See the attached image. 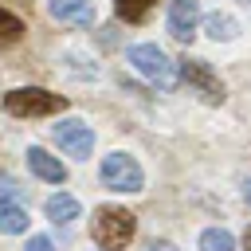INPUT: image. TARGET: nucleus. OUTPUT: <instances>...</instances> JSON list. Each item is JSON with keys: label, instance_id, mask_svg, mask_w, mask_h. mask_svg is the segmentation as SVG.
<instances>
[{"label": "nucleus", "instance_id": "20e7f679", "mask_svg": "<svg viewBox=\"0 0 251 251\" xmlns=\"http://www.w3.org/2000/svg\"><path fill=\"white\" fill-rule=\"evenodd\" d=\"M129 63H133L149 82H157V86H165V90L176 82V71H173L169 55H165L157 43H137V47H129Z\"/></svg>", "mask_w": 251, "mask_h": 251}, {"label": "nucleus", "instance_id": "6ab92c4d", "mask_svg": "<svg viewBox=\"0 0 251 251\" xmlns=\"http://www.w3.org/2000/svg\"><path fill=\"white\" fill-rule=\"evenodd\" d=\"M243 243H247V251H251V227H247V239H243Z\"/></svg>", "mask_w": 251, "mask_h": 251}, {"label": "nucleus", "instance_id": "a211bd4d", "mask_svg": "<svg viewBox=\"0 0 251 251\" xmlns=\"http://www.w3.org/2000/svg\"><path fill=\"white\" fill-rule=\"evenodd\" d=\"M243 196H247V204H251V180H247V184H243Z\"/></svg>", "mask_w": 251, "mask_h": 251}, {"label": "nucleus", "instance_id": "423d86ee", "mask_svg": "<svg viewBox=\"0 0 251 251\" xmlns=\"http://www.w3.org/2000/svg\"><path fill=\"white\" fill-rule=\"evenodd\" d=\"M55 141H59L63 153H71V157H90V153H94V129H90L86 122H78V118L59 122V126H55Z\"/></svg>", "mask_w": 251, "mask_h": 251}, {"label": "nucleus", "instance_id": "ddd939ff", "mask_svg": "<svg viewBox=\"0 0 251 251\" xmlns=\"http://www.w3.org/2000/svg\"><path fill=\"white\" fill-rule=\"evenodd\" d=\"M204 27H208L212 39H235V31H239V24H235L231 16H224V12H212Z\"/></svg>", "mask_w": 251, "mask_h": 251}, {"label": "nucleus", "instance_id": "0eeeda50", "mask_svg": "<svg viewBox=\"0 0 251 251\" xmlns=\"http://www.w3.org/2000/svg\"><path fill=\"white\" fill-rule=\"evenodd\" d=\"M196 24H200V8H196V0H173V4H169V35H173V39L192 43Z\"/></svg>", "mask_w": 251, "mask_h": 251}, {"label": "nucleus", "instance_id": "9b49d317", "mask_svg": "<svg viewBox=\"0 0 251 251\" xmlns=\"http://www.w3.org/2000/svg\"><path fill=\"white\" fill-rule=\"evenodd\" d=\"M75 216H78V200H75V196L59 192V196L47 200V220H55V224H71Z\"/></svg>", "mask_w": 251, "mask_h": 251}, {"label": "nucleus", "instance_id": "f3484780", "mask_svg": "<svg viewBox=\"0 0 251 251\" xmlns=\"http://www.w3.org/2000/svg\"><path fill=\"white\" fill-rule=\"evenodd\" d=\"M149 251H176V247H173L169 239H153V243H149Z\"/></svg>", "mask_w": 251, "mask_h": 251}, {"label": "nucleus", "instance_id": "f257e3e1", "mask_svg": "<svg viewBox=\"0 0 251 251\" xmlns=\"http://www.w3.org/2000/svg\"><path fill=\"white\" fill-rule=\"evenodd\" d=\"M63 106H67V94H51L43 86H20L4 94V110L12 118H47V114H59Z\"/></svg>", "mask_w": 251, "mask_h": 251}, {"label": "nucleus", "instance_id": "6e6552de", "mask_svg": "<svg viewBox=\"0 0 251 251\" xmlns=\"http://www.w3.org/2000/svg\"><path fill=\"white\" fill-rule=\"evenodd\" d=\"M51 16H55L59 24L90 27V24H94V0H51Z\"/></svg>", "mask_w": 251, "mask_h": 251}, {"label": "nucleus", "instance_id": "9d476101", "mask_svg": "<svg viewBox=\"0 0 251 251\" xmlns=\"http://www.w3.org/2000/svg\"><path fill=\"white\" fill-rule=\"evenodd\" d=\"M27 212L20 208V204H12V200H0V231H8V235H20V231H27Z\"/></svg>", "mask_w": 251, "mask_h": 251}, {"label": "nucleus", "instance_id": "1a4fd4ad", "mask_svg": "<svg viewBox=\"0 0 251 251\" xmlns=\"http://www.w3.org/2000/svg\"><path fill=\"white\" fill-rule=\"evenodd\" d=\"M27 169L35 173V176H43V180H51V184H63L67 180V169H63V161H55L47 149H27Z\"/></svg>", "mask_w": 251, "mask_h": 251}, {"label": "nucleus", "instance_id": "2eb2a0df", "mask_svg": "<svg viewBox=\"0 0 251 251\" xmlns=\"http://www.w3.org/2000/svg\"><path fill=\"white\" fill-rule=\"evenodd\" d=\"M20 35H24V20L0 8V43H16Z\"/></svg>", "mask_w": 251, "mask_h": 251}, {"label": "nucleus", "instance_id": "f03ea898", "mask_svg": "<svg viewBox=\"0 0 251 251\" xmlns=\"http://www.w3.org/2000/svg\"><path fill=\"white\" fill-rule=\"evenodd\" d=\"M137 231V220L126 208H98L94 212V243L102 251H122Z\"/></svg>", "mask_w": 251, "mask_h": 251}, {"label": "nucleus", "instance_id": "dca6fc26", "mask_svg": "<svg viewBox=\"0 0 251 251\" xmlns=\"http://www.w3.org/2000/svg\"><path fill=\"white\" fill-rule=\"evenodd\" d=\"M24 251H55V243H51L47 235H31V243H27Z\"/></svg>", "mask_w": 251, "mask_h": 251}, {"label": "nucleus", "instance_id": "7ed1b4c3", "mask_svg": "<svg viewBox=\"0 0 251 251\" xmlns=\"http://www.w3.org/2000/svg\"><path fill=\"white\" fill-rule=\"evenodd\" d=\"M98 176H102V184H106L110 192H141V184H145V173H141V165H137L129 153H110V157H102Z\"/></svg>", "mask_w": 251, "mask_h": 251}, {"label": "nucleus", "instance_id": "4468645a", "mask_svg": "<svg viewBox=\"0 0 251 251\" xmlns=\"http://www.w3.org/2000/svg\"><path fill=\"white\" fill-rule=\"evenodd\" d=\"M200 251H235V239H231V231H224V227H208V231L200 235Z\"/></svg>", "mask_w": 251, "mask_h": 251}, {"label": "nucleus", "instance_id": "39448f33", "mask_svg": "<svg viewBox=\"0 0 251 251\" xmlns=\"http://www.w3.org/2000/svg\"><path fill=\"white\" fill-rule=\"evenodd\" d=\"M180 78H184L188 86H196L208 102H220V98H224V82H220V75H216L204 59H180Z\"/></svg>", "mask_w": 251, "mask_h": 251}, {"label": "nucleus", "instance_id": "f8f14e48", "mask_svg": "<svg viewBox=\"0 0 251 251\" xmlns=\"http://www.w3.org/2000/svg\"><path fill=\"white\" fill-rule=\"evenodd\" d=\"M153 4H157V0H118L114 8H118V16H122L126 24H141V20L153 12Z\"/></svg>", "mask_w": 251, "mask_h": 251}]
</instances>
